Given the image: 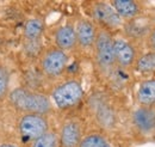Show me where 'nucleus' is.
Wrapping results in <instances>:
<instances>
[{"label": "nucleus", "mask_w": 155, "mask_h": 147, "mask_svg": "<svg viewBox=\"0 0 155 147\" xmlns=\"http://www.w3.org/2000/svg\"><path fill=\"white\" fill-rule=\"evenodd\" d=\"M155 123V108L137 105L131 112V125L142 136H153Z\"/></svg>", "instance_id": "9b49d317"}, {"label": "nucleus", "mask_w": 155, "mask_h": 147, "mask_svg": "<svg viewBox=\"0 0 155 147\" xmlns=\"http://www.w3.org/2000/svg\"><path fill=\"white\" fill-rule=\"evenodd\" d=\"M93 59L98 72L105 79L112 78L118 70L115 59L114 34L103 28L98 29L97 39L93 49Z\"/></svg>", "instance_id": "7ed1b4c3"}, {"label": "nucleus", "mask_w": 155, "mask_h": 147, "mask_svg": "<svg viewBox=\"0 0 155 147\" xmlns=\"http://www.w3.org/2000/svg\"><path fill=\"white\" fill-rule=\"evenodd\" d=\"M51 129L48 115L21 114L17 121V132L23 145L26 146Z\"/></svg>", "instance_id": "423d86ee"}, {"label": "nucleus", "mask_w": 155, "mask_h": 147, "mask_svg": "<svg viewBox=\"0 0 155 147\" xmlns=\"http://www.w3.org/2000/svg\"><path fill=\"white\" fill-rule=\"evenodd\" d=\"M25 147H58V132L50 129L48 133L43 134L36 140L31 141Z\"/></svg>", "instance_id": "a211bd4d"}, {"label": "nucleus", "mask_w": 155, "mask_h": 147, "mask_svg": "<svg viewBox=\"0 0 155 147\" xmlns=\"http://www.w3.org/2000/svg\"><path fill=\"white\" fill-rule=\"evenodd\" d=\"M44 32V23L39 18H30L24 25L23 36L25 44H39Z\"/></svg>", "instance_id": "2eb2a0df"}, {"label": "nucleus", "mask_w": 155, "mask_h": 147, "mask_svg": "<svg viewBox=\"0 0 155 147\" xmlns=\"http://www.w3.org/2000/svg\"><path fill=\"white\" fill-rule=\"evenodd\" d=\"M69 62L68 53L58 49L55 46H49L41 52L38 67L41 74L48 80H58L67 72Z\"/></svg>", "instance_id": "39448f33"}, {"label": "nucleus", "mask_w": 155, "mask_h": 147, "mask_svg": "<svg viewBox=\"0 0 155 147\" xmlns=\"http://www.w3.org/2000/svg\"><path fill=\"white\" fill-rule=\"evenodd\" d=\"M98 25L91 18H80L75 24L78 48L93 53L98 35Z\"/></svg>", "instance_id": "9d476101"}, {"label": "nucleus", "mask_w": 155, "mask_h": 147, "mask_svg": "<svg viewBox=\"0 0 155 147\" xmlns=\"http://www.w3.org/2000/svg\"><path fill=\"white\" fill-rule=\"evenodd\" d=\"M144 42H146V47H147L148 52H154L155 53V24L152 28H149V31L147 34Z\"/></svg>", "instance_id": "aec40b11"}, {"label": "nucleus", "mask_w": 155, "mask_h": 147, "mask_svg": "<svg viewBox=\"0 0 155 147\" xmlns=\"http://www.w3.org/2000/svg\"><path fill=\"white\" fill-rule=\"evenodd\" d=\"M134 71L138 74L146 77L155 75V53L154 52H147L144 54L138 56L134 66Z\"/></svg>", "instance_id": "dca6fc26"}, {"label": "nucleus", "mask_w": 155, "mask_h": 147, "mask_svg": "<svg viewBox=\"0 0 155 147\" xmlns=\"http://www.w3.org/2000/svg\"><path fill=\"white\" fill-rule=\"evenodd\" d=\"M109 2L123 22L140 18L143 12L142 2L136 0H111Z\"/></svg>", "instance_id": "ddd939ff"}, {"label": "nucleus", "mask_w": 155, "mask_h": 147, "mask_svg": "<svg viewBox=\"0 0 155 147\" xmlns=\"http://www.w3.org/2000/svg\"><path fill=\"white\" fill-rule=\"evenodd\" d=\"M153 138L155 139V123H154V133H153Z\"/></svg>", "instance_id": "4be33fe9"}, {"label": "nucleus", "mask_w": 155, "mask_h": 147, "mask_svg": "<svg viewBox=\"0 0 155 147\" xmlns=\"http://www.w3.org/2000/svg\"><path fill=\"white\" fill-rule=\"evenodd\" d=\"M49 97L53 105L58 110H72L85 99V90L79 79L68 78L58 84L51 90Z\"/></svg>", "instance_id": "20e7f679"}, {"label": "nucleus", "mask_w": 155, "mask_h": 147, "mask_svg": "<svg viewBox=\"0 0 155 147\" xmlns=\"http://www.w3.org/2000/svg\"><path fill=\"white\" fill-rule=\"evenodd\" d=\"M136 102L141 107L155 108V78H147L138 84Z\"/></svg>", "instance_id": "4468645a"}, {"label": "nucleus", "mask_w": 155, "mask_h": 147, "mask_svg": "<svg viewBox=\"0 0 155 147\" xmlns=\"http://www.w3.org/2000/svg\"><path fill=\"white\" fill-rule=\"evenodd\" d=\"M90 17L98 25L114 34V31L123 26V20L119 18L109 1H93L90 2Z\"/></svg>", "instance_id": "0eeeda50"}, {"label": "nucleus", "mask_w": 155, "mask_h": 147, "mask_svg": "<svg viewBox=\"0 0 155 147\" xmlns=\"http://www.w3.org/2000/svg\"><path fill=\"white\" fill-rule=\"evenodd\" d=\"M58 147H79L84 136V123L78 117H69L64 120L58 132Z\"/></svg>", "instance_id": "1a4fd4ad"}, {"label": "nucleus", "mask_w": 155, "mask_h": 147, "mask_svg": "<svg viewBox=\"0 0 155 147\" xmlns=\"http://www.w3.org/2000/svg\"><path fill=\"white\" fill-rule=\"evenodd\" d=\"M10 84H11V75L7 67L0 63V104L7 101L10 94Z\"/></svg>", "instance_id": "6ab92c4d"}, {"label": "nucleus", "mask_w": 155, "mask_h": 147, "mask_svg": "<svg viewBox=\"0 0 155 147\" xmlns=\"http://www.w3.org/2000/svg\"><path fill=\"white\" fill-rule=\"evenodd\" d=\"M86 105L90 116L101 132H109L117 127L119 120L118 110L107 92H93L87 98Z\"/></svg>", "instance_id": "f03ea898"}, {"label": "nucleus", "mask_w": 155, "mask_h": 147, "mask_svg": "<svg viewBox=\"0 0 155 147\" xmlns=\"http://www.w3.org/2000/svg\"><path fill=\"white\" fill-rule=\"evenodd\" d=\"M79 147H114L107 136L101 130H92L85 133Z\"/></svg>", "instance_id": "f3484780"}, {"label": "nucleus", "mask_w": 155, "mask_h": 147, "mask_svg": "<svg viewBox=\"0 0 155 147\" xmlns=\"http://www.w3.org/2000/svg\"><path fill=\"white\" fill-rule=\"evenodd\" d=\"M114 47L117 68L120 71L134 70V66L140 56L135 43L127 37L114 35Z\"/></svg>", "instance_id": "6e6552de"}, {"label": "nucleus", "mask_w": 155, "mask_h": 147, "mask_svg": "<svg viewBox=\"0 0 155 147\" xmlns=\"http://www.w3.org/2000/svg\"><path fill=\"white\" fill-rule=\"evenodd\" d=\"M8 105L21 114H43L49 115L54 105L48 94L28 86H17L10 91L7 97Z\"/></svg>", "instance_id": "f257e3e1"}, {"label": "nucleus", "mask_w": 155, "mask_h": 147, "mask_svg": "<svg viewBox=\"0 0 155 147\" xmlns=\"http://www.w3.org/2000/svg\"><path fill=\"white\" fill-rule=\"evenodd\" d=\"M54 46L58 49L68 53L78 48L75 25L63 24L58 26L54 32Z\"/></svg>", "instance_id": "f8f14e48"}, {"label": "nucleus", "mask_w": 155, "mask_h": 147, "mask_svg": "<svg viewBox=\"0 0 155 147\" xmlns=\"http://www.w3.org/2000/svg\"><path fill=\"white\" fill-rule=\"evenodd\" d=\"M0 147H25L21 142H17L12 139H1L0 140Z\"/></svg>", "instance_id": "412c9836"}]
</instances>
